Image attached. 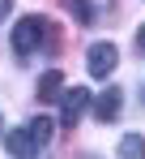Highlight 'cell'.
Segmentation results:
<instances>
[{
  "instance_id": "obj_1",
  "label": "cell",
  "mask_w": 145,
  "mask_h": 159,
  "mask_svg": "<svg viewBox=\"0 0 145 159\" xmlns=\"http://www.w3.org/2000/svg\"><path fill=\"white\" fill-rule=\"evenodd\" d=\"M47 17H22L17 26H13V52L17 56H30L43 48V39H47Z\"/></svg>"
},
{
  "instance_id": "obj_2",
  "label": "cell",
  "mask_w": 145,
  "mask_h": 159,
  "mask_svg": "<svg viewBox=\"0 0 145 159\" xmlns=\"http://www.w3.org/2000/svg\"><path fill=\"white\" fill-rule=\"evenodd\" d=\"M90 107V90L85 86H72V90H64V107H60V125L64 129H72L77 120H81V112Z\"/></svg>"
},
{
  "instance_id": "obj_3",
  "label": "cell",
  "mask_w": 145,
  "mask_h": 159,
  "mask_svg": "<svg viewBox=\"0 0 145 159\" xmlns=\"http://www.w3.org/2000/svg\"><path fill=\"white\" fill-rule=\"evenodd\" d=\"M115 56H120V52H115V43H94L85 65H90L94 78H111V73H115Z\"/></svg>"
},
{
  "instance_id": "obj_4",
  "label": "cell",
  "mask_w": 145,
  "mask_h": 159,
  "mask_svg": "<svg viewBox=\"0 0 145 159\" xmlns=\"http://www.w3.org/2000/svg\"><path fill=\"white\" fill-rule=\"evenodd\" d=\"M4 146L13 159H39V142L30 138V129H9L4 133Z\"/></svg>"
},
{
  "instance_id": "obj_5",
  "label": "cell",
  "mask_w": 145,
  "mask_h": 159,
  "mask_svg": "<svg viewBox=\"0 0 145 159\" xmlns=\"http://www.w3.org/2000/svg\"><path fill=\"white\" fill-rule=\"evenodd\" d=\"M120 107H124V90H120V86H107V90L98 95V103H94V116H98V120H115Z\"/></svg>"
},
{
  "instance_id": "obj_6",
  "label": "cell",
  "mask_w": 145,
  "mask_h": 159,
  "mask_svg": "<svg viewBox=\"0 0 145 159\" xmlns=\"http://www.w3.org/2000/svg\"><path fill=\"white\" fill-rule=\"evenodd\" d=\"M34 90H39V99H60V90H64V73H60V69H47V73L39 78Z\"/></svg>"
},
{
  "instance_id": "obj_7",
  "label": "cell",
  "mask_w": 145,
  "mask_h": 159,
  "mask_svg": "<svg viewBox=\"0 0 145 159\" xmlns=\"http://www.w3.org/2000/svg\"><path fill=\"white\" fill-rule=\"evenodd\" d=\"M115 159H145V138H141V133H128V138H120V151H115Z\"/></svg>"
},
{
  "instance_id": "obj_8",
  "label": "cell",
  "mask_w": 145,
  "mask_h": 159,
  "mask_svg": "<svg viewBox=\"0 0 145 159\" xmlns=\"http://www.w3.org/2000/svg\"><path fill=\"white\" fill-rule=\"evenodd\" d=\"M26 129H30V138H34L39 146H47V142H51V133H56V120H47V116H34Z\"/></svg>"
},
{
  "instance_id": "obj_9",
  "label": "cell",
  "mask_w": 145,
  "mask_h": 159,
  "mask_svg": "<svg viewBox=\"0 0 145 159\" xmlns=\"http://www.w3.org/2000/svg\"><path fill=\"white\" fill-rule=\"evenodd\" d=\"M9 9H13V0H0V22L9 17Z\"/></svg>"
},
{
  "instance_id": "obj_10",
  "label": "cell",
  "mask_w": 145,
  "mask_h": 159,
  "mask_svg": "<svg viewBox=\"0 0 145 159\" xmlns=\"http://www.w3.org/2000/svg\"><path fill=\"white\" fill-rule=\"evenodd\" d=\"M137 52H145V26L137 30Z\"/></svg>"
},
{
  "instance_id": "obj_11",
  "label": "cell",
  "mask_w": 145,
  "mask_h": 159,
  "mask_svg": "<svg viewBox=\"0 0 145 159\" xmlns=\"http://www.w3.org/2000/svg\"><path fill=\"white\" fill-rule=\"evenodd\" d=\"M0 125H4V120H0Z\"/></svg>"
}]
</instances>
